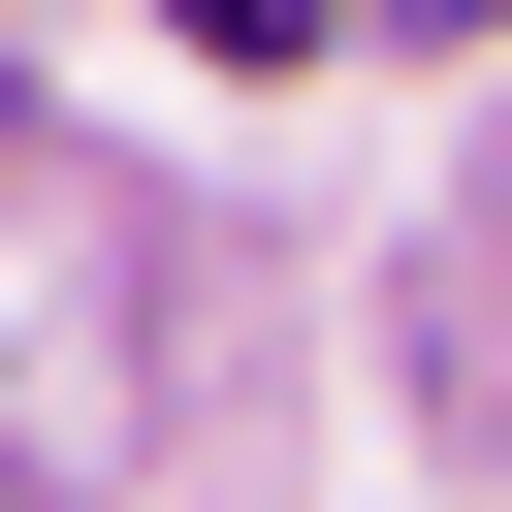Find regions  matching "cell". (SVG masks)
Wrapping results in <instances>:
<instances>
[{"label": "cell", "mask_w": 512, "mask_h": 512, "mask_svg": "<svg viewBox=\"0 0 512 512\" xmlns=\"http://www.w3.org/2000/svg\"><path fill=\"white\" fill-rule=\"evenodd\" d=\"M192 32H256V64H288V32H320V0H192Z\"/></svg>", "instance_id": "1"}]
</instances>
